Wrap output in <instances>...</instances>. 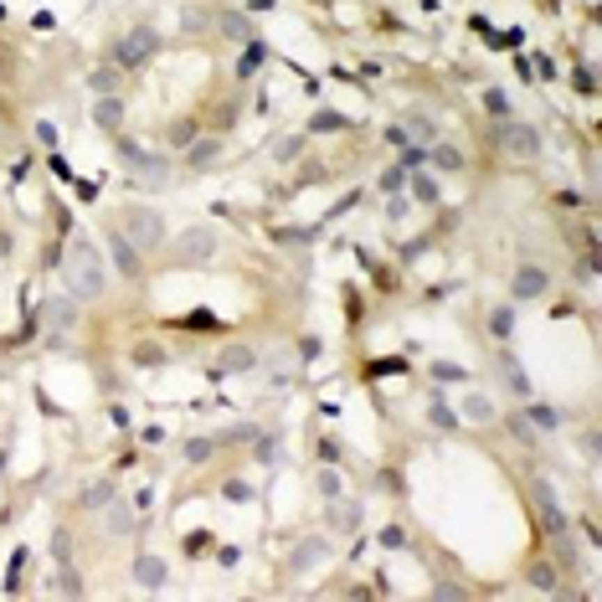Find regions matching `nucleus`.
<instances>
[{"label":"nucleus","mask_w":602,"mask_h":602,"mask_svg":"<svg viewBox=\"0 0 602 602\" xmlns=\"http://www.w3.org/2000/svg\"><path fill=\"white\" fill-rule=\"evenodd\" d=\"M221 31H227V36H242V42H253V21H247L242 10H227V16H221Z\"/></svg>","instance_id":"nucleus-15"},{"label":"nucleus","mask_w":602,"mask_h":602,"mask_svg":"<svg viewBox=\"0 0 602 602\" xmlns=\"http://www.w3.org/2000/svg\"><path fill=\"white\" fill-rule=\"evenodd\" d=\"M155 47H160V36H155L150 26H139L134 36H124V42L113 47V68H139V62L155 57Z\"/></svg>","instance_id":"nucleus-3"},{"label":"nucleus","mask_w":602,"mask_h":602,"mask_svg":"<svg viewBox=\"0 0 602 602\" xmlns=\"http://www.w3.org/2000/svg\"><path fill=\"white\" fill-rule=\"evenodd\" d=\"M170 139H175V145H191V139H196V124H191V119H180L175 129H170Z\"/></svg>","instance_id":"nucleus-38"},{"label":"nucleus","mask_w":602,"mask_h":602,"mask_svg":"<svg viewBox=\"0 0 602 602\" xmlns=\"http://www.w3.org/2000/svg\"><path fill=\"white\" fill-rule=\"evenodd\" d=\"M165 577H170V571H165V561H160V556H139V561H134V582L145 587V592H160Z\"/></svg>","instance_id":"nucleus-6"},{"label":"nucleus","mask_w":602,"mask_h":602,"mask_svg":"<svg viewBox=\"0 0 602 602\" xmlns=\"http://www.w3.org/2000/svg\"><path fill=\"white\" fill-rule=\"evenodd\" d=\"M468 417H474V422H489L494 417V407H489V397H468V407H464Z\"/></svg>","instance_id":"nucleus-32"},{"label":"nucleus","mask_w":602,"mask_h":602,"mask_svg":"<svg viewBox=\"0 0 602 602\" xmlns=\"http://www.w3.org/2000/svg\"><path fill=\"white\" fill-rule=\"evenodd\" d=\"M505 381H509V391H520V397H530V381H525V371H520L515 361H505Z\"/></svg>","instance_id":"nucleus-25"},{"label":"nucleus","mask_w":602,"mask_h":602,"mask_svg":"<svg viewBox=\"0 0 602 602\" xmlns=\"http://www.w3.org/2000/svg\"><path fill=\"white\" fill-rule=\"evenodd\" d=\"M62 278H68V294L72 299H98L109 273H103V253L88 237H72L68 247V263H62Z\"/></svg>","instance_id":"nucleus-1"},{"label":"nucleus","mask_w":602,"mask_h":602,"mask_svg":"<svg viewBox=\"0 0 602 602\" xmlns=\"http://www.w3.org/2000/svg\"><path fill=\"white\" fill-rule=\"evenodd\" d=\"M433 165H438V170H464V155H458L453 145H438V150H433Z\"/></svg>","instance_id":"nucleus-22"},{"label":"nucleus","mask_w":602,"mask_h":602,"mask_svg":"<svg viewBox=\"0 0 602 602\" xmlns=\"http://www.w3.org/2000/svg\"><path fill=\"white\" fill-rule=\"evenodd\" d=\"M402 212H407V201H402V196L391 191V206H386V216H391V221H402Z\"/></svg>","instance_id":"nucleus-44"},{"label":"nucleus","mask_w":602,"mask_h":602,"mask_svg":"<svg viewBox=\"0 0 602 602\" xmlns=\"http://www.w3.org/2000/svg\"><path fill=\"white\" fill-rule=\"evenodd\" d=\"M386 139H391V145H402V150H407V139H412V129H402V124H397V129H386Z\"/></svg>","instance_id":"nucleus-43"},{"label":"nucleus","mask_w":602,"mask_h":602,"mask_svg":"<svg viewBox=\"0 0 602 602\" xmlns=\"http://www.w3.org/2000/svg\"><path fill=\"white\" fill-rule=\"evenodd\" d=\"M530 582L541 587V592H556V571H551V567H535V571H530Z\"/></svg>","instance_id":"nucleus-36"},{"label":"nucleus","mask_w":602,"mask_h":602,"mask_svg":"<svg viewBox=\"0 0 602 602\" xmlns=\"http://www.w3.org/2000/svg\"><path fill=\"white\" fill-rule=\"evenodd\" d=\"M273 237H278L283 247H299V242H309L314 232H304V227H278V232H273Z\"/></svg>","instance_id":"nucleus-31"},{"label":"nucleus","mask_w":602,"mask_h":602,"mask_svg":"<svg viewBox=\"0 0 602 602\" xmlns=\"http://www.w3.org/2000/svg\"><path fill=\"white\" fill-rule=\"evenodd\" d=\"M88 509H98V505H109V484H93V489H88V500H83Z\"/></svg>","instance_id":"nucleus-41"},{"label":"nucleus","mask_w":602,"mask_h":602,"mask_svg":"<svg viewBox=\"0 0 602 602\" xmlns=\"http://www.w3.org/2000/svg\"><path fill=\"white\" fill-rule=\"evenodd\" d=\"M88 88H98V93H113V88H119V68H93Z\"/></svg>","instance_id":"nucleus-19"},{"label":"nucleus","mask_w":602,"mask_h":602,"mask_svg":"<svg viewBox=\"0 0 602 602\" xmlns=\"http://www.w3.org/2000/svg\"><path fill=\"white\" fill-rule=\"evenodd\" d=\"M427 422H433V427H458V417L443 407V402H433V407H427Z\"/></svg>","instance_id":"nucleus-33"},{"label":"nucleus","mask_w":602,"mask_h":602,"mask_svg":"<svg viewBox=\"0 0 602 602\" xmlns=\"http://www.w3.org/2000/svg\"><path fill=\"white\" fill-rule=\"evenodd\" d=\"M221 494H227V500H232V505H242V500H253V484H242V479H232V484H227V489H221Z\"/></svg>","instance_id":"nucleus-34"},{"label":"nucleus","mask_w":602,"mask_h":602,"mask_svg":"<svg viewBox=\"0 0 602 602\" xmlns=\"http://www.w3.org/2000/svg\"><path fill=\"white\" fill-rule=\"evenodd\" d=\"M124 227H129V237H134L139 247H155L165 237V221L155 212H124Z\"/></svg>","instance_id":"nucleus-4"},{"label":"nucleus","mask_w":602,"mask_h":602,"mask_svg":"<svg viewBox=\"0 0 602 602\" xmlns=\"http://www.w3.org/2000/svg\"><path fill=\"white\" fill-rule=\"evenodd\" d=\"M381 546H386V551H402V546H407V535H402V525L381 530Z\"/></svg>","instance_id":"nucleus-39"},{"label":"nucleus","mask_w":602,"mask_h":602,"mask_svg":"<svg viewBox=\"0 0 602 602\" xmlns=\"http://www.w3.org/2000/svg\"><path fill=\"white\" fill-rule=\"evenodd\" d=\"M186 160H191V170L216 165V160H221V139H191V145H186Z\"/></svg>","instance_id":"nucleus-9"},{"label":"nucleus","mask_w":602,"mask_h":602,"mask_svg":"<svg viewBox=\"0 0 602 602\" xmlns=\"http://www.w3.org/2000/svg\"><path fill=\"white\" fill-rule=\"evenodd\" d=\"M253 350H247V345H227V356H221V365H227V371H253Z\"/></svg>","instance_id":"nucleus-17"},{"label":"nucleus","mask_w":602,"mask_h":602,"mask_svg":"<svg viewBox=\"0 0 602 602\" xmlns=\"http://www.w3.org/2000/svg\"><path fill=\"white\" fill-rule=\"evenodd\" d=\"M258 443V464H278V458H283V443L278 438H253Z\"/></svg>","instance_id":"nucleus-23"},{"label":"nucleus","mask_w":602,"mask_h":602,"mask_svg":"<svg viewBox=\"0 0 602 602\" xmlns=\"http://www.w3.org/2000/svg\"><path fill=\"white\" fill-rule=\"evenodd\" d=\"M489 330L500 335V340H509V335H515V309H494L489 314Z\"/></svg>","instance_id":"nucleus-20"},{"label":"nucleus","mask_w":602,"mask_h":602,"mask_svg":"<svg viewBox=\"0 0 602 602\" xmlns=\"http://www.w3.org/2000/svg\"><path fill=\"white\" fill-rule=\"evenodd\" d=\"M314 134H340V129H350L345 113H335V109H314V119H309Z\"/></svg>","instance_id":"nucleus-13"},{"label":"nucleus","mask_w":602,"mask_h":602,"mask_svg":"<svg viewBox=\"0 0 602 602\" xmlns=\"http://www.w3.org/2000/svg\"><path fill=\"white\" fill-rule=\"evenodd\" d=\"M113 150H119V160L134 170L145 186H165V180H170V175H165V160H160V155H150L145 145H134V139H124V134H119V139H113Z\"/></svg>","instance_id":"nucleus-2"},{"label":"nucleus","mask_w":602,"mask_h":602,"mask_svg":"<svg viewBox=\"0 0 602 602\" xmlns=\"http://www.w3.org/2000/svg\"><path fill=\"white\" fill-rule=\"evenodd\" d=\"M119 119H124V103L103 93V98L93 103V124H98V129H109V134H113V129H119Z\"/></svg>","instance_id":"nucleus-11"},{"label":"nucleus","mask_w":602,"mask_h":602,"mask_svg":"<svg viewBox=\"0 0 602 602\" xmlns=\"http://www.w3.org/2000/svg\"><path fill=\"white\" fill-rule=\"evenodd\" d=\"M175 247H180V258H212V253H216V232H212V227L186 232V237H180Z\"/></svg>","instance_id":"nucleus-7"},{"label":"nucleus","mask_w":602,"mask_h":602,"mask_svg":"<svg viewBox=\"0 0 602 602\" xmlns=\"http://www.w3.org/2000/svg\"><path fill=\"white\" fill-rule=\"evenodd\" d=\"M314 556H324V541H304V546H299V551H294V561H289V567H294V571H304V567H309Z\"/></svg>","instance_id":"nucleus-21"},{"label":"nucleus","mask_w":602,"mask_h":602,"mask_svg":"<svg viewBox=\"0 0 602 602\" xmlns=\"http://www.w3.org/2000/svg\"><path fill=\"white\" fill-rule=\"evenodd\" d=\"M263 57H268V47H263V42H247L242 62H237V72H242V77H247V72H258V68H263Z\"/></svg>","instance_id":"nucleus-18"},{"label":"nucleus","mask_w":602,"mask_h":602,"mask_svg":"<svg viewBox=\"0 0 602 602\" xmlns=\"http://www.w3.org/2000/svg\"><path fill=\"white\" fill-rule=\"evenodd\" d=\"M212 448H216L212 438H191V443H186V458H191V464H206V458H212Z\"/></svg>","instance_id":"nucleus-28"},{"label":"nucleus","mask_w":602,"mask_h":602,"mask_svg":"<svg viewBox=\"0 0 602 602\" xmlns=\"http://www.w3.org/2000/svg\"><path fill=\"white\" fill-rule=\"evenodd\" d=\"M206 551H212V535H206V530H191V535H186V556H206Z\"/></svg>","instance_id":"nucleus-30"},{"label":"nucleus","mask_w":602,"mask_h":602,"mask_svg":"<svg viewBox=\"0 0 602 602\" xmlns=\"http://www.w3.org/2000/svg\"><path fill=\"white\" fill-rule=\"evenodd\" d=\"M407 180H412V196H417V201H438V180H433V175H422V170H407Z\"/></svg>","instance_id":"nucleus-16"},{"label":"nucleus","mask_w":602,"mask_h":602,"mask_svg":"<svg viewBox=\"0 0 602 602\" xmlns=\"http://www.w3.org/2000/svg\"><path fill=\"white\" fill-rule=\"evenodd\" d=\"M134 361H139V365H160V361H165V350H160V345H139V350H134Z\"/></svg>","instance_id":"nucleus-37"},{"label":"nucleus","mask_w":602,"mask_h":602,"mask_svg":"<svg viewBox=\"0 0 602 602\" xmlns=\"http://www.w3.org/2000/svg\"><path fill=\"white\" fill-rule=\"evenodd\" d=\"M592 83H597V77H592V72H587V68H582V72H577V93H597V88H592Z\"/></svg>","instance_id":"nucleus-45"},{"label":"nucleus","mask_w":602,"mask_h":602,"mask_svg":"<svg viewBox=\"0 0 602 602\" xmlns=\"http://www.w3.org/2000/svg\"><path fill=\"white\" fill-rule=\"evenodd\" d=\"M433 376H438V381H468V371H464L458 361H438V365H433Z\"/></svg>","instance_id":"nucleus-26"},{"label":"nucleus","mask_w":602,"mask_h":602,"mask_svg":"<svg viewBox=\"0 0 602 602\" xmlns=\"http://www.w3.org/2000/svg\"><path fill=\"white\" fill-rule=\"evenodd\" d=\"M109 520H113V530H119V535H129V530H134V509H129V505H119V500H113Z\"/></svg>","instance_id":"nucleus-24"},{"label":"nucleus","mask_w":602,"mask_h":602,"mask_svg":"<svg viewBox=\"0 0 602 602\" xmlns=\"http://www.w3.org/2000/svg\"><path fill=\"white\" fill-rule=\"evenodd\" d=\"M509 294H515V299H541V294H546V273L535 268V263H530V268H520V273H515V283H509Z\"/></svg>","instance_id":"nucleus-8"},{"label":"nucleus","mask_w":602,"mask_h":602,"mask_svg":"<svg viewBox=\"0 0 602 602\" xmlns=\"http://www.w3.org/2000/svg\"><path fill=\"white\" fill-rule=\"evenodd\" d=\"M340 489H345V484H340L335 468H319V494H324V500H340Z\"/></svg>","instance_id":"nucleus-27"},{"label":"nucleus","mask_w":602,"mask_h":602,"mask_svg":"<svg viewBox=\"0 0 602 602\" xmlns=\"http://www.w3.org/2000/svg\"><path fill=\"white\" fill-rule=\"evenodd\" d=\"M484 103H489V113H509V98L500 93V88H489V93H484Z\"/></svg>","instance_id":"nucleus-40"},{"label":"nucleus","mask_w":602,"mask_h":602,"mask_svg":"<svg viewBox=\"0 0 602 602\" xmlns=\"http://www.w3.org/2000/svg\"><path fill=\"white\" fill-rule=\"evenodd\" d=\"M47 319H52V335H68L72 324H77V304H72V299H57V304L47 309Z\"/></svg>","instance_id":"nucleus-12"},{"label":"nucleus","mask_w":602,"mask_h":602,"mask_svg":"<svg viewBox=\"0 0 602 602\" xmlns=\"http://www.w3.org/2000/svg\"><path fill=\"white\" fill-rule=\"evenodd\" d=\"M299 150H304V139H283V145H278V160H299Z\"/></svg>","instance_id":"nucleus-42"},{"label":"nucleus","mask_w":602,"mask_h":602,"mask_svg":"<svg viewBox=\"0 0 602 602\" xmlns=\"http://www.w3.org/2000/svg\"><path fill=\"white\" fill-rule=\"evenodd\" d=\"M500 139H505V150H509V155H520V160L541 155V134H535L530 124H505V129H500Z\"/></svg>","instance_id":"nucleus-5"},{"label":"nucleus","mask_w":602,"mask_h":602,"mask_svg":"<svg viewBox=\"0 0 602 602\" xmlns=\"http://www.w3.org/2000/svg\"><path fill=\"white\" fill-rule=\"evenodd\" d=\"M520 417H530V427H546V433H551V427H561V412L556 407H546V402H530L525 412Z\"/></svg>","instance_id":"nucleus-14"},{"label":"nucleus","mask_w":602,"mask_h":602,"mask_svg":"<svg viewBox=\"0 0 602 602\" xmlns=\"http://www.w3.org/2000/svg\"><path fill=\"white\" fill-rule=\"evenodd\" d=\"M109 247H113V263H119V273H124V278H134V273H139V258H134V247H129V237H124V232H109Z\"/></svg>","instance_id":"nucleus-10"},{"label":"nucleus","mask_w":602,"mask_h":602,"mask_svg":"<svg viewBox=\"0 0 602 602\" xmlns=\"http://www.w3.org/2000/svg\"><path fill=\"white\" fill-rule=\"evenodd\" d=\"M57 597H83V577H77V571H62L57 577Z\"/></svg>","instance_id":"nucleus-29"},{"label":"nucleus","mask_w":602,"mask_h":602,"mask_svg":"<svg viewBox=\"0 0 602 602\" xmlns=\"http://www.w3.org/2000/svg\"><path fill=\"white\" fill-rule=\"evenodd\" d=\"M402 186H407V170H402V165H391L386 175H381V191H402Z\"/></svg>","instance_id":"nucleus-35"}]
</instances>
